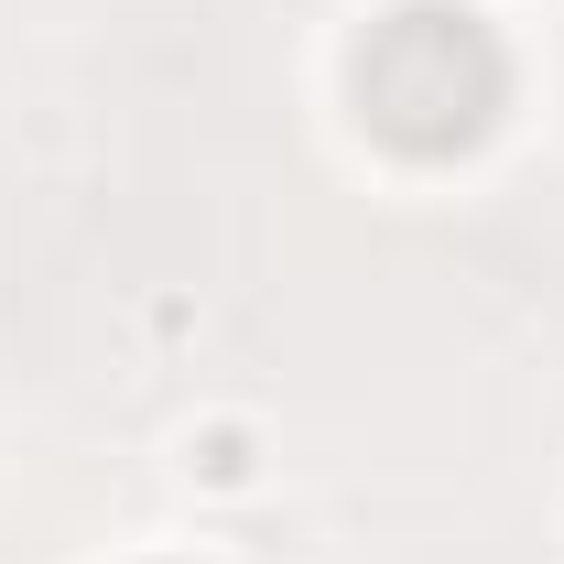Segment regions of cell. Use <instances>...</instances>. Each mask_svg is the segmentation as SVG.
<instances>
[{
    "instance_id": "cell-1",
    "label": "cell",
    "mask_w": 564,
    "mask_h": 564,
    "mask_svg": "<svg viewBox=\"0 0 564 564\" xmlns=\"http://www.w3.org/2000/svg\"><path fill=\"white\" fill-rule=\"evenodd\" d=\"M510 109V55L467 0H402L358 44V120L402 163H456L478 152Z\"/></svg>"
},
{
    "instance_id": "cell-2",
    "label": "cell",
    "mask_w": 564,
    "mask_h": 564,
    "mask_svg": "<svg viewBox=\"0 0 564 564\" xmlns=\"http://www.w3.org/2000/svg\"><path fill=\"white\" fill-rule=\"evenodd\" d=\"M207 478H250V445L239 434H207Z\"/></svg>"
}]
</instances>
